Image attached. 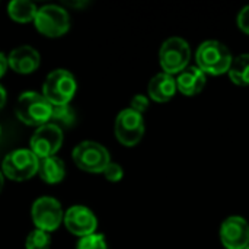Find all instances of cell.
<instances>
[{
	"mask_svg": "<svg viewBox=\"0 0 249 249\" xmlns=\"http://www.w3.org/2000/svg\"><path fill=\"white\" fill-rule=\"evenodd\" d=\"M177 89L185 96H193L201 92L206 85V74L197 66H188L175 79Z\"/></svg>",
	"mask_w": 249,
	"mask_h": 249,
	"instance_id": "obj_14",
	"label": "cell"
},
{
	"mask_svg": "<svg viewBox=\"0 0 249 249\" xmlns=\"http://www.w3.org/2000/svg\"><path fill=\"white\" fill-rule=\"evenodd\" d=\"M144 134V121L142 114L131 108L123 109L115 120V137L124 146H136Z\"/></svg>",
	"mask_w": 249,
	"mask_h": 249,
	"instance_id": "obj_10",
	"label": "cell"
},
{
	"mask_svg": "<svg viewBox=\"0 0 249 249\" xmlns=\"http://www.w3.org/2000/svg\"><path fill=\"white\" fill-rule=\"evenodd\" d=\"M51 238L48 232L35 229L26 238V249H50Z\"/></svg>",
	"mask_w": 249,
	"mask_h": 249,
	"instance_id": "obj_20",
	"label": "cell"
},
{
	"mask_svg": "<svg viewBox=\"0 0 249 249\" xmlns=\"http://www.w3.org/2000/svg\"><path fill=\"white\" fill-rule=\"evenodd\" d=\"M102 174L105 175V178H107L108 181H112V182L120 181V179L123 178V175H124L123 168H121L118 163H114V162H111V163L105 168V171H104Z\"/></svg>",
	"mask_w": 249,
	"mask_h": 249,
	"instance_id": "obj_22",
	"label": "cell"
},
{
	"mask_svg": "<svg viewBox=\"0 0 249 249\" xmlns=\"http://www.w3.org/2000/svg\"><path fill=\"white\" fill-rule=\"evenodd\" d=\"M76 88L74 76L64 69H58L47 76L42 86V96L53 107L69 105L76 93Z\"/></svg>",
	"mask_w": 249,
	"mask_h": 249,
	"instance_id": "obj_3",
	"label": "cell"
},
{
	"mask_svg": "<svg viewBox=\"0 0 249 249\" xmlns=\"http://www.w3.org/2000/svg\"><path fill=\"white\" fill-rule=\"evenodd\" d=\"M220 241L226 249H245L249 245V223L239 216L228 217L220 228Z\"/></svg>",
	"mask_w": 249,
	"mask_h": 249,
	"instance_id": "obj_11",
	"label": "cell"
},
{
	"mask_svg": "<svg viewBox=\"0 0 249 249\" xmlns=\"http://www.w3.org/2000/svg\"><path fill=\"white\" fill-rule=\"evenodd\" d=\"M61 144H63V130L53 123H47L38 127L36 131L32 134L29 150L38 159H45L50 156H55Z\"/></svg>",
	"mask_w": 249,
	"mask_h": 249,
	"instance_id": "obj_8",
	"label": "cell"
},
{
	"mask_svg": "<svg viewBox=\"0 0 249 249\" xmlns=\"http://www.w3.org/2000/svg\"><path fill=\"white\" fill-rule=\"evenodd\" d=\"M53 105L36 92H25L16 102V117L26 125H44L51 120Z\"/></svg>",
	"mask_w": 249,
	"mask_h": 249,
	"instance_id": "obj_2",
	"label": "cell"
},
{
	"mask_svg": "<svg viewBox=\"0 0 249 249\" xmlns=\"http://www.w3.org/2000/svg\"><path fill=\"white\" fill-rule=\"evenodd\" d=\"M38 174L41 179L47 184H57L60 182L66 175L64 163L57 156H50L45 159H39Z\"/></svg>",
	"mask_w": 249,
	"mask_h": 249,
	"instance_id": "obj_16",
	"label": "cell"
},
{
	"mask_svg": "<svg viewBox=\"0 0 249 249\" xmlns=\"http://www.w3.org/2000/svg\"><path fill=\"white\" fill-rule=\"evenodd\" d=\"M35 26L36 29L50 38H57L64 35L70 28V19L69 13L55 4H47L38 9L35 15Z\"/></svg>",
	"mask_w": 249,
	"mask_h": 249,
	"instance_id": "obj_7",
	"label": "cell"
},
{
	"mask_svg": "<svg viewBox=\"0 0 249 249\" xmlns=\"http://www.w3.org/2000/svg\"><path fill=\"white\" fill-rule=\"evenodd\" d=\"M0 134H1V130H0Z\"/></svg>",
	"mask_w": 249,
	"mask_h": 249,
	"instance_id": "obj_29",
	"label": "cell"
},
{
	"mask_svg": "<svg viewBox=\"0 0 249 249\" xmlns=\"http://www.w3.org/2000/svg\"><path fill=\"white\" fill-rule=\"evenodd\" d=\"M38 9L34 3L28 1V0H15L10 1L7 6V13L9 16L19 23H25V22H31L35 19Z\"/></svg>",
	"mask_w": 249,
	"mask_h": 249,
	"instance_id": "obj_17",
	"label": "cell"
},
{
	"mask_svg": "<svg viewBox=\"0 0 249 249\" xmlns=\"http://www.w3.org/2000/svg\"><path fill=\"white\" fill-rule=\"evenodd\" d=\"M229 77L235 85L248 86L249 85V54H241L232 60L229 67Z\"/></svg>",
	"mask_w": 249,
	"mask_h": 249,
	"instance_id": "obj_18",
	"label": "cell"
},
{
	"mask_svg": "<svg viewBox=\"0 0 249 249\" xmlns=\"http://www.w3.org/2000/svg\"><path fill=\"white\" fill-rule=\"evenodd\" d=\"M63 222H64L66 228L70 231V233H73L79 238L93 235L96 231V226H98L95 214L85 206L70 207L66 212Z\"/></svg>",
	"mask_w": 249,
	"mask_h": 249,
	"instance_id": "obj_12",
	"label": "cell"
},
{
	"mask_svg": "<svg viewBox=\"0 0 249 249\" xmlns=\"http://www.w3.org/2000/svg\"><path fill=\"white\" fill-rule=\"evenodd\" d=\"M191 58V48L188 42L179 36H172L166 39L159 51V61L166 74L181 73L185 67H188Z\"/></svg>",
	"mask_w": 249,
	"mask_h": 249,
	"instance_id": "obj_4",
	"label": "cell"
},
{
	"mask_svg": "<svg viewBox=\"0 0 249 249\" xmlns=\"http://www.w3.org/2000/svg\"><path fill=\"white\" fill-rule=\"evenodd\" d=\"M245 249H249V245H248V247H247V248H245Z\"/></svg>",
	"mask_w": 249,
	"mask_h": 249,
	"instance_id": "obj_28",
	"label": "cell"
},
{
	"mask_svg": "<svg viewBox=\"0 0 249 249\" xmlns=\"http://www.w3.org/2000/svg\"><path fill=\"white\" fill-rule=\"evenodd\" d=\"M7 58V66L19 73V74H29L32 71H35L39 67V53L29 47V45H20L18 48H15L13 51H10Z\"/></svg>",
	"mask_w": 249,
	"mask_h": 249,
	"instance_id": "obj_13",
	"label": "cell"
},
{
	"mask_svg": "<svg viewBox=\"0 0 249 249\" xmlns=\"http://www.w3.org/2000/svg\"><path fill=\"white\" fill-rule=\"evenodd\" d=\"M39 159L29 149H16L10 152L1 163L3 175L13 181H26L38 174Z\"/></svg>",
	"mask_w": 249,
	"mask_h": 249,
	"instance_id": "obj_5",
	"label": "cell"
},
{
	"mask_svg": "<svg viewBox=\"0 0 249 249\" xmlns=\"http://www.w3.org/2000/svg\"><path fill=\"white\" fill-rule=\"evenodd\" d=\"M196 60H197V67L206 74H223L229 71V67L232 64V54L229 48L222 44L220 41H206L203 42L196 53Z\"/></svg>",
	"mask_w": 249,
	"mask_h": 249,
	"instance_id": "obj_1",
	"label": "cell"
},
{
	"mask_svg": "<svg viewBox=\"0 0 249 249\" xmlns=\"http://www.w3.org/2000/svg\"><path fill=\"white\" fill-rule=\"evenodd\" d=\"M73 160L82 171L102 174L111 163L108 150L96 142H83L73 150Z\"/></svg>",
	"mask_w": 249,
	"mask_h": 249,
	"instance_id": "obj_6",
	"label": "cell"
},
{
	"mask_svg": "<svg viewBox=\"0 0 249 249\" xmlns=\"http://www.w3.org/2000/svg\"><path fill=\"white\" fill-rule=\"evenodd\" d=\"M76 249H108L107 248V242L105 238L102 235L93 233L85 238H80V241L77 242V248Z\"/></svg>",
	"mask_w": 249,
	"mask_h": 249,
	"instance_id": "obj_21",
	"label": "cell"
},
{
	"mask_svg": "<svg viewBox=\"0 0 249 249\" xmlns=\"http://www.w3.org/2000/svg\"><path fill=\"white\" fill-rule=\"evenodd\" d=\"M6 104V90L3 89V86H0V109L4 107Z\"/></svg>",
	"mask_w": 249,
	"mask_h": 249,
	"instance_id": "obj_26",
	"label": "cell"
},
{
	"mask_svg": "<svg viewBox=\"0 0 249 249\" xmlns=\"http://www.w3.org/2000/svg\"><path fill=\"white\" fill-rule=\"evenodd\" d=\"M147 108H149V99L144 95H136L131 99V109L133 111H136L139 114H143Z\"/></svg>",
	"mask_w": 249,
	"mask_h": 249,
	"instance_id": "obj_23",
	"label": "cell"
},
{
	"mask_svg": "<svg viewBox=\"0 0 249 249\" xmlns=\"http://www.w3.org/2000/svg\"><path fill=\"white\" fill-rule=\"evenodd\" d=\"M7 58L4 57V54H1L0 53V77H3V74L6 73V70H7Z\"/></svg>",
	"mask_w": 249,
	"mask_h": 249,
	"instance_id": "obj_25",
	"label": "cell"
},
{
	"mask_svg": "<svg viewBox=\"0 0 249 249\" xmlns=\"http://www.w3.org/2000/svg\"><path fill=\"white\" fill-rule=\"evenodd\" d=\"M31 216H32V222L36 226V229L48 232V233L55 231L64 217L61 204L53 197L38 198L32 206Z\"/></svg>",
	"mask_w": 249,
	"mask_h": 249,
	"instance_id": "obj_9",
	"label": "cell"
},
{
	"mask_svg": "<svg viewBox=\"0 0 249 249\" xmlns=\"http://www.w3.org/2000/svg\"><path fill=\"white\" fill-rule=\"evenodd\" d=\"M51 120L54 121L53 124H55V125L58 124V127L60 125L71 127L76 121V115L69 105H57V107H53Z\"/></svg>",
	"mask_w": 249,
	"mask_h": 249,
	"instance_id": "obj_19",
	"label": "cell"
},
{
	"mask_svg": "<svg viewBox=\"0 0 249 249\" xmlns=\"http://www.w3.org/2000/svg\"><path fill=\"white\" fill-rule=\"evenodd\" d=\"M147 92L153 101L168 102L169 99L174 98L177 92V82L174 76L166 74V73H159L149 82Z\"/></svg>",
	"mask_w": 249,
	"mask_h": 249,
	"instance_id": "obj_15",
	"label": "cell"
},
{
	"mask_svg": "<svg viewBox=\"0 0 249 249\" xmlns=\"http://www.w3.org/2000/svg\"><path fill=\"white\" fill-rule=\"evenodd\" d=\"M238 26L241 28V31H244L245 34L249 35V4L245 6L239 15H238Z\"/></svg>",
	"mask_w": 249,
	"mask_h": 249,
	"instance_id": "obj_24",
	"label": "cell"
},
{
	"mask_svg": "<svg viewBox=\"0 0 249 249\" xmlns=\"http://www.w3.org/2000/svg\"><path fill=\"white\" fill-rule=\"evenodd\" d=\"M1 188H3V174L0 172V191H1Z\"/></svg>",
	"mask_w": 249,
	"mask_h": 249,
	"instance_id": "obj_27",
	"label": "cell"
}]
</instances>
